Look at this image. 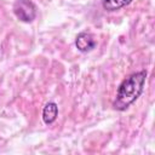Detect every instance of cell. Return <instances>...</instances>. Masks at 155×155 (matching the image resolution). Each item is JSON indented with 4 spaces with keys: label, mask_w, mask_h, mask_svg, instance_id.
<instances>
[{
    "label": "cell",
    "mask_w": 155,
    "mask_h": 155,
    "mask_svg": "<svg viewBox=\"0 0 155 155\" xmlns=\"http://www.w3.org/2000/svg\"><path fill=\"white\" fill-rule=\"evenodd\" d=\"M145 80H147L145 70L132 73L127 78H125L120 82L116 90V96L113 102V108L115 110L124 111L131 104H133L143 93Z\"/></svg>",
    "instance_id": "cell-1"
},
{
    "label": "cell",
    "mask_w": 155,
    "mask_h": 155,
    "mask_svg": "<svg viewBox=\"0 0 155 155\" xmlns=\"http://www.w3.org/2000/svg\"><path fill=\"white\" fill-rule=\"evenodd\" d=\"M12 10L17 19L24 23L33 22L38 15L36 5L31 0H16Z\"/></svg>",
    "instance_id": "cell-2"
},
{
    "label": "cell",
    "mask_w": 155,
    "mask_h": 155,
    "mask_svg": "<svg viewBox=\"0 0 155 155\" xmlns=\"http://www.w3.org/2000/svg\"><path fill=\"white\" fill-rule=\"evenodd\" d=\"M96 45L97 41L90 31H81L75 38V46L80 52H90L96 47Z\"/></svg>",
    "instance_id": "cell-3"
},
{
    "label": "cell",
    "mask_w": 155,
    "mask_h": 155,
    "mask_svg": "<svg viewBox=\"0 0 155 155\" xmlns=\"http://www.w3.org/2000/svg\"><path fill=\"white\" fill-rule=\"evenodd\" d=\"M58 116V105L54 102H48L42 109V120L46 125H51Z\"/></svg>",
    "instance_id": "cell-4"
},
{
    "label": "cell",
    "mask_w": 155,
    "mask_h": 155,
    "mask_svg": "<svg viewBox=\"0 0 155 155\" xmlns=\"http://www.w3.org/2000/svg\"><path fill=\"white\" fill-rule=\"evenodd\" d=\"M133 0H103L102 1V6L105 11L108 12H114L117 11L127 5H130Z\"/></svg>",
    "instance_id": "cell-5"
}]
</instances>
